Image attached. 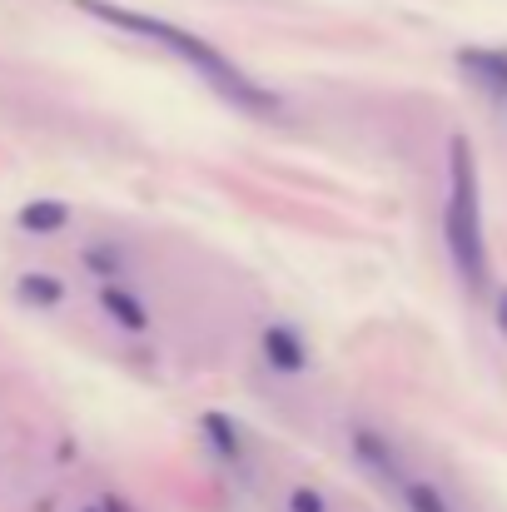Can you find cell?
<instances>
[{"label":"cell","instance_id":"6da1fadb","mask_svg":"<svg viewBox=\"0 0 507 512\" xmlns=\"http://www.w3.org/2000/svg\"><path fill=\"white\" fill-rule=\"evenodd\" d=\"M85 15L115 25V30H130V35H145L155 45H165L169 55H179L199 80H209V90L219 100H229L234 110H249V115H274L279 110V95H269L264 85H254L219 45H209L204 35L174 25V20H160V15H145V10H130V5H110V0H75Z\"/></svg>","mask_w":507,"mask_h":512},{"label":"cell","instance_id":"7a4b0ae2","mask_svg":"<svg viewBox=\"0 0 507 512\" xmlns=\"http://www.w3.org/2000/svg\"><path fill=\"white\" fill-rule=\"evenodd\" d=\"M443 239L448 254L458 264V274L483 289L488 279V244H483V199H478V165H473V145L463 135H453L448 145V209H443Z\"/></svg>","mask_w":507,"mask_h":512},{"label":"cell","instance_id":"3957f363","mask_svg":"<svg viewBox=\"0 0 507 512\" xmlns=\"http://www.w3.org/2000/svg\"><path fill=\"white\" fill-rule=\"evenodd\" d=\"M264 358H269V368L274 373H304L309 368V343L299 339V329H289V324H274V329H264Z\"/></svg>","mask_w":507,"mask_h":512},{"label":"cell","instance_id":"277c9868","mask_svg":"<svg viewBox=\"0 0 507 512\" xmlns=\"http://www.w3.org/2000/svg\"><path fill=\"white\" fill-rule=\"evenodd\" d=\"M458 65H463V75H468L473 85H483L493 100H507V50H483V45H473V50L458 55Z\"/></svg>","mask_w":507,"mask_h":512},{"label":"cell","instance_id":"5b68a950","mask_svg":"<svg viewBox=\"0 0 507 512\" xmlns=\"http://www.w3.org/2000/svg\"><path fill=\"white\" fill-rule=\"evenodd\" d=\"M100 309H105V319L120 324L125 334H145V329H150V309H145V299H135V294L120 289V284H105V289H100Z\"/></svg>","mask_w":507,"mask_h":512},{"label":"cell","instance_id":"8992f818","mask_svg":"<svg viewBox=\"0 0 507 512\" xmlns=\"http://www.w3.org/2000/svg\"><path fill=\"white\" fill-rule=\"evenodd\" d=\"M199 433L209 438V448H214L229 468H239V463H244V438H239L234 418H224V413H204V418H199Z\"/></svg>","mask_w":507,"mask_h":512},{"label":"cell","instance_id":"52a82bcc","mask_svg":"<svg viewBox=\"0 0 507 512\" xmlns=\"http://www.w3.org/2000/svg\"><path fill=\"white\" fill-rule=\"evenodd\" d=\"M353 453H358V463H363L368 473H378V478H398V453L383 443V433H373V428H353Z\"/></svg>","mask_w":507,"mask_h":512},{"label":"cell","instance_id":"ba28073f","mask_svg":"<svg viewBox=\"0 0 507 512\" xmlns=\"http://www.w3.org/2000/svg\"><path fill=\"white\" fill-rule=\"evenodd\" d=\"M65 224H70V204H60V199H30L20 209V229L25 234H55Z\"/></svg>","mask_w":507,"mask_h":512},{"label":"cell","instance_id":"9c48e42d","mask_svg":"<svg viewBox=\"0 0 507 512\" xmlns=\"http://www.w3.org/2000/svg\"><path fill=\"white\" fill-rule=\"evenodd\" d=\"M15 294H20L25 304H40V309H55V304H65V284H60L55 274H20Z\"/></svg>","mask_w":507,"mask_h":512},{"label":"cell","instance_id":"30bf717a","mask_svg":"<svg viewBox=\"0 0 507 512\" xmlns=\"http://www.w3.org/2000/svg\"><path fill=\"white\" fill-rule=\"evenodd\" d=\"M403 508L408 512H453L448 498H443L433 483H403Z\"/></svg>","mask_w":507,"mask_h":512},{"label":"cell","instance_id":"8fae6325","mask_svg":"<svg viewBox=\"0 0 507 512\" xmlns=\"http://www.w3.org/2000/svg\"><path fill=\"white\" fill-rule=\"evenodd\" d=\"M85 264H90L100 279H115V274L125 269V254H120L115 244H90V249H85Z\"/></svg>","mask_w":507,"mask_h":512},{"label":"cell","instance_id":"7c38bea8","mask_svg":"<svg viewBox=\"0 0 507 512\" xmlns=\"http://www.w3.org/2000/svg\"><path fill=\"white\" fill-rule=\"evenodd\" d=\"M289 512H329V508H324V498L314 488H294L289 493Z\"/></svg>","mask_w":507,"mask_h":512},{"label":"cell","instance_id":"4fadbf2b","mask_svg":"<svg viewBox=\"0 0 507 512\" xmlns=\"http://www.w3.org/2000/svg\"><path fill=\"white\" fill-rule=\"evenodd\" d=\"M100 512H130V508H125V498H105V508Z\"/></svg>","mask_w":507,"mask_h":512},{"label":"cell","instance_id":"5bb4252c","mask_svg":"<svg viewBox=\"0 0 507 512\" xmlns=\"http://www.w3.org/2000/svg\"><path fill=\"white\" fill-rule=\"evenodd\" d=\"M498 319H503V329H507V294L498 299Z\"/></svg>","mask_w":507,"mask_h":512},{"label":"cell","instance_id":"9a60e30c","mask_svg":"<svg viewBox=\"0 0 507 512\" xmlns=\"http://www.w3.org/2000/svg\"><path fill=\"white\" fill-rule=\"evenodd\" d=\"M85 512H100V508H85Z\"/></svg>","mask_w":507,"mask_h":512}]
</instances>
